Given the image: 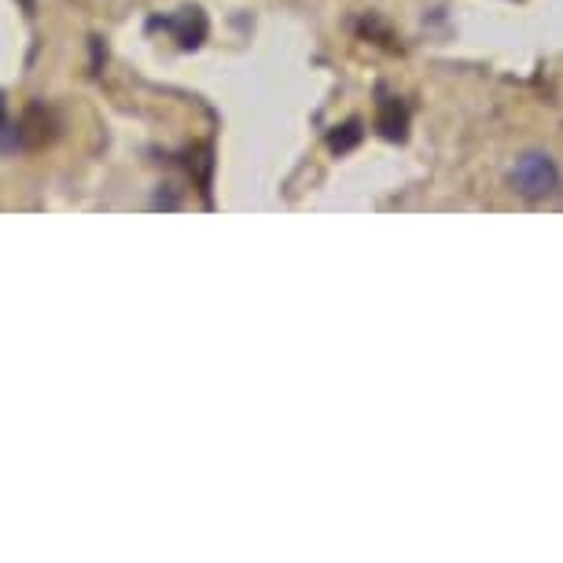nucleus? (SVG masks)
Instances as JSON below:
<instances>
[{
	"mask_svg": "<svg viewBox=\"0 0 563 563\" xmlns=\"http://www.w3.org/2000/svg\"><path fill=\"white\" fill-rule=\"evenodd\" d=\"M512 185L523 199H549L560 192V169L549 155L530 152L516 163L512 169Z\"/></svg>",
	"mask_w": 563,
	"mask_h": 563,
	"instance_id": "f257e3e1",
	"label": "nucleus"
},
{
	"mask_svg": "<svg viewBox=\"0 0 563 563\" xmlns=\"http://www.w3.org/2000/svg\"><path fill=\"white\" fill-rule=\"evenodd\" d=\"M158 26H166L180 48H199L207 41V15L199 8H180L174 19H163Z\"/></svg>",
	"mask_w": 563,
	"mask_h": 563,
	"instance_id": "f03ea898",
	"label": "nucleus"
},
{
	"mask_svg": "<svg viewBox=\"0 0 563 563\" xmlns=\"http://www.w3.org/2000/svg\"><path fill=\"white\" fill-rule=\"evenodd\" d=\"M376 130L390 144H406L409 141V108L395 97H387L376 111Z\"/></svg>",
	"mask_w": 563,
	"mask_h": 563,
	"instance_id": "7ed1b4c3",
	"label": "nucleus"
},
{
	"mask_svg": "<svg viewBox=\"0 0 563 563\" xmlns=\"http://www.w3.org/2000/svg\"><path fill=\"white\" fill-rule=\"evenodd\" d=\"M19 144H26V147H41V144H48L52 136H56V119H52V111L48 108H41V103H34L26 114H23V122H19Z\"/></svg>",
	"mask_w": 563,
	"mask_h": 563,
	"instance_id": "20e7f679",
	"label": "nucleus"
},
{
	"mask_svg": "<svg viewBox=\"0 0 563 563\" xmlns=\"http://www.w3.org/2000/svg\"><path fill=\"white\" fill-rule=\"evenodd\" d=\"M361 136H365V125H361V119H350V122L335 125V130L328 133V147H332L335 155L354 152V147L361 144Z\"/></svg>",
	"mask_w": 563,
	"mask_h": 563,
	"instance_id": "39448f33",
	"label": "nucleus"
},
{
	"mask_svg": "<svg viewBox=\"0 0 563 563\" xmlns=\"http://www.w3.org/2000/svg\"><path fill=\"white\" fill-rule=\"evenodd\" d=\"M0 125H4V97H0Z\"/></svg>",
	"mask_w": 563,
	"mask_h": 563,
	"instance_id": "423d86ee",
	"label": "nucleus"
}]
</instances>
